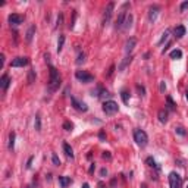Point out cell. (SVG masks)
Returning <instances> with one entry per match:
<instances>
[{"label": "cell", "instance_id": "34", "mask_svg": "<svg viewBox=\"0 0 188 188\" xmlns=\"http://www.w3.org/2000/svg\"><path fill=\"white\" fill-rule=\"evenodd\" d=\"M167 35H169V31H165V33H163V37L160 38V41H159L157 44H159V46H162V44H163V43H165L166 40H167Z\"/></svg>", "mask_w": 188, "mask_h": 188}, {"label": "cell", "instance_id": "51", "mask_svg": "<svg viewBox=\"0 0 188 188\" xmlns=\"http://www.w3.org/2000/svg\"><path fill=\"white\" fill-rule=\"evenodd\" d=\"M187 188H188V187H187Z\"/></svg>", "mask_w": 188, "mask_h": 188}, {"label": "cell", "instance_id": "43", "mask_svg": "<svg viewBox=\"0 0 188 188\" xmlns=\"http://www.w3.org/2000/svg\"><path fill=\"white\" fill-rule=\"evenodd\" d=\"M165 90H166V84L162 81V82H160V91H162V93H165Z\"/></svg>", "mask_w": 188, "mask_h": 188}, {"label": "cell", "instance_id": "6", "mask_svg": "<svg viewBox=\"0 0 188 188\" xmlns=\"http://www.w3.org/2000/svg\"><path fill=\"white\" fill-rule=\"evenodd\" d=\"M167 178H169V185H170V188H182V178L179 176L176 172H170Z\"/></svg>", "mask_w": 188, "mask_h": 188}, {"label": "cell", "instance_id": "23", "mask_svg": "<svg viewBox=\"0 0 188 188\" xmlns=\"http://www.w3.org/2000/svg\"><path fill=\"white\" fill-rule=\"evenodd\" d=\"M63 44H65V35H63V34H60V35H59V40H57V53H60V52H62Z\"/></svg>", "mask_w": 188, "mask_h": 188}, {"label": "cell", "instance_id": "39", "mask_svg": "<svg viewBox=\"0 0 188 188\" xmlns=\"http://www.w3.org/2000/svg\"><path fill=\"white\" fill-rule=\"evenodd\" d=\"M99 138L101 140V141H104V140H106V134H104V131H100V132H99Z\"/></svg>", "mask_w": 188, "mask_h": 188}, {"label": "cell", "instance_id": "8", "mask_svg": "<svg viewBox=\"0 0 188 188\" xmlns=\"http://www.w3.org/2000/svg\"><path fill=\"white\" fill-rule=\"evenodd\" d=\"M113 9H115V3L110 2V3L106 6L104 13H103V25H107V24H109V21H110V18H112V13H113Z\"/></svg>", "mask_w": 188, "mask_h": 188}, {"label": "cell", "instance_id": "13", "mask_svg": "<svg viewBox=\"0 0 188 188\" xmlns=\"http://www.w3.org/2000/svg\"><path fill=\"white\" fill-rule=\"evenodd\" d=\"M11 82H12V81H11V78H9V75H8V74H3V75H2V79H0V87L5 90V91L9 88Z\"/></svg>", "mask_w": 188, "mask_h": 188}, {"label": "cell", "instance_id": "14", "mask_svg": "<svg viewBox=\"0 0 188 188\" xmlns=\"http://www.w3.org/2000/svg\"><path fill=\"white\" fill-rule=\"evenodd\" d=\"M35 31H37V27H35V25H31V27L28 28V31H27V34H25V40H27L28 43L33 41L34 35H35Z\"/></svg>", "mask_w": 188, "mask_h": 188}, {"label": "cell", "instance_id": "19", "mask_svg": "<svg viewBox=\"0 0 188 188\" xmlns=\"http://www.w3.org/2000/svg\"><path fill=\"white\" fill-rule=\"evenodd\" d=\"M157 118H159V121L162 123H166L167 122V110L166 109H160L159 113H157Z\"/></svg>", "mask_w": 188, "mask_h": 188}, {"label": "cell", "instance_id": "48", "mask_svg": "<svg viewBox=\"0 0 188 188\" xmlns=\"http://www.w3.org/2000/svg\"><path fill=\"white\" fill-rule=\"evenodd\" d=\"M141 188H147V184H141Z\"/></svg>", "mask_w": 188, "mask_h": 188}, {"label": "cell", "instance_id": "2", "mask_svg": "<svg viewBox=\"0 0 188 188\" xmlns=\"http://www.w3.org/2000/svg\"><path fill=\"white\" fill-rule=\"evenodd\" d=\"M128 8H129V3H123L121 12L116 18V22H115V28L116 30H122L123 25H125V21H126V16H128Z\"/></svg>", "mask_w": 188, "mask_h": 188}, {"label": "cell", "instance_id": "21", "mask_svg": "<svg viewBox=\"0 0 188 188\" xmlns=\"http://www.w3.org/2000/svg\"><path fill=\"white\" fill-rule=\"evenodd\" d=\"M15 138H16V134L12 131V132L9 134V144H8V148H9L11 151L15 148Z\"/></svg>", "mask_w": 188, "mask_h": 188}, {"label": "cell", "instance_id": "41", "mask_svg": "<svg viewBox=\"0 0 188 188\" xmlns=\"http://www.w3.org/2000/svg\"><path fill=\"white\" fill-rule=\"evenodd\" d=\"M137 90L140 91V96H144V93H145V90H144V87H141V85H137Z\"/></svg>", "mask_w": 188, "mask_h": 188}, {"label": "cell", "instance_id": "47", "mask_svg": "<svg viewBox=\"0 0 188 188\" xmlns=\"http://www.w3.org/2000/svg\"><path fill=\"white\" fill-rule=\"evenodd\" d=\"M82 188H90V185L87 184V182H85V184H82Z\"/></svg>", "mask_w": 188, "mask_h": 188}, {"label": "cell", "instance_id": "7", "mask_svg": "<svg viewBox=\"0 0 188 188\" xmlns=\"http://www.w3.org/2000/svg\"><path fill=\"white\" fill-rule=\"evenodd\" d=\"M30 63V59L28 57H22V56H18L15 57L11 62V68H24Z\"/></svg>", "mask_w": 188, "mask_h": 188}, {"label": "cell", "instance_id": "45", "mask_svg": "<svg viewBox=\"0 0 188 188\" xmlns=\"http://www.w3.org/2000/svg\"><path fill=\"white\" fill-rule=\"evenodd\" d=\"M97 187H99V188H106V185H104V182H103V181H100Z\"/></svg>", "mask_w": 188, "mask_h": 188}, {"label": "cell", "instance_id": "29", "mask_svg": "<svg viewBox=\"0 0 188 188\" xmlns=\"http://www.w3.org/2000/svg\"><path fill=\"white\" fill-rule=\"evenodd\" d=\"M63 129H65V131H72V129H74V125H72V122H69V121H65V122H63Z\"/></svg>", "mask_w": 188, "mask_h": 188}, {"label": "cell", "instance_id": "15", "mask_svg": "<svg viewBox=\"0 0 188 188\" xmlns=\"http://www.w3.org/2000/svg\"><path fill=\"white\" fill-rule=\"evenodd\" d=\"M59 184H60V188H68L71 184H72V179L71 176H59Z\"/></svg>", "mask_w": 188, "mask_h": 188}, {"label": "cell", "instance_id": "4", "mask_svg": "<svg viewBox=\"0 0 188 188\" xmlns=\"http://www.w3.org/2000/svg\"><path fill=\"white\" fill-rule=\"evenodd\" d=\"M118 110H119V106H118L116 101H113V100H107V101L103 103V112H104L106 115H115Z\"/></svg>", "mask_w": 188, "mask_h": 188}, {"label": "cell", "instance_id": "30", "mask_svg": "<svg viewBox=\"0 0 188 188\" xmlns=\"http://www.w3.org/2000/svg\"><path fill=\"white\" fill-rule=\"evenodd\" d=\"M52 162H53V165L55 166H60V159L57 157L56 153H52Z\"/></svg>", "mask_w": 188, "mask_h": 188}, {"label": "cell", "instance_id": "22", "mask_svg": "<svg viewBox=\"0 0 188 188\" xmlns=\"http://www.w3.org/2000/svg\"><path fill=\"white\" fill-rule=\"evenodd\" d=\"M145 163H147V165L150 166V167H156L157 170L160 169V166H159V165H157V163H156V160H154V159H153V157H151V156H148V157L145 159Z\"/></svg>", "mask_w": 188, "mask_h": 188}, {"label": "cell", "instance_id": "9", "mask_svg": "<svg viewBox=\"0 0 188 188\" xmlns=\"http://www.w3.org/2000/svg\"><path fill=\"white\" fill-rule=\"evenodd\" d=\"M135 46H137V38H135V37H129V38L125 41V53L128 56H131L132 50L135 49Z\"/></svg>", "mask_w": 188, "mask_h": 188}, {"label": "cell", "instance_id": "26", "mask_svg": "<svg viewBox=\"0 0 188 188\" xmlns=\"http://www.w3.org/2000/svg\"><path fill=\"white\" fill-rule=\"evenodd\" d=\"M34 126L37 131H41V118H40V113L35 115V122H34Z\"/></svg>", "mask_w": 188, "mask_h": 188}, {"label": "cell", "instance_id": "50", "mask_svg": "<svg viewBox=\"0 0 188 188\" xmlns=\"http://www.w3.org/2000/svg\"><path fill=\"white\" fill-rule=\"evenodd\" d=\"M25 188H31V187H25Z\"/></svg>", "mask_w": 188, "mask_h": 188}, {"label": "cell", "instance_id": "35", "mask_svg": "<svg viewBox=\"0 0 188 188\" xmlns=\"http://www.w3.org/2000/svg\"><path fill=\"white\" fill-rule=\"evenodd\" d=\"M63 24V13H59V16H57V24H56V27H60Z\"/></svg>", "mask_w": 188, "mask_h": 188}, {"label": "cell", "instance_id": "33", "mask_svg": "<svg viewBox=\"0 0 188 188\" xmlns=\"http://www.w3.org/2000/svg\"><path fill=\"white\" fill-rule=\"evenodd\" d=\"M187 9H188V0H185V2L181 3V6H179V12H185Z\"/></svg>", "mask_w": 188, "mask_h": 188}, {"label": "cell", "instance_id": "40", "mask_svg": "<svg viewBox=\"0 0 188 188\" xmlns=\"http://www.w3.org/2000/svg\"><path fill=\"white\" fill-rule=\"evenodd\" d=\"M103 159H112V154L109 153V151H103Z\"/></svg>", "mask_w": 188, "mask_h": 188}, {"label": "cell", "instance_id": "37", "mask_svg": "<svg viewBox=\"0 0 188 188\" xmlns=\"http://www.w3.org/2000/svg\"><path fill=\"white\" fill-rule=\"evenodd\" d=\"M100 176H101V178L107 176V169H106V167H103V169L100 170Z\"/></svg>", "mask_w": 188, "mask_h": 188}, {"label": "cell", "instance_id": "28", "mask_svg": "<svg viewBox=\"0 0 188 188\" xmlns=\"http://www.w3.org/2000/svg\"><path fill=\"white\" fill-rule=\"evenodd\" d=\"M34 81H35V71L31 69V71L28 72V84H33Z\"/></svg>", "mask_w": 188, "mask_h": 188}, {"label": "cell", "instance_id": "11", "mask_svg": "<svg viewBox=\"0 0 188 188\" xmlns=\"http://www.w3.org/2000/svg\"><path fill=\"white\" fill-rule=\"evenodd\" d=\"M71 103H72L74 109H77V110H79V112H87L88 110V106H87L84 101H79V100L75 99V97H71Z\"/></svg>", "mask_w": 188, "mask_h": 188}, {"label": "cell", "instance_id": "20", "mask_svg": "<svg viewBox=\"0 0 188 188\" xmlns=\"http://www.w3.org/2000/svg\"><path fill=\"white\" fill-rule=\"evenodd\" d=\"M132 21H134V16L132 13H128V16H126V21H125V25H123V31H126V30H129L131 28V25H132Z\"/></svg>", "mask_w": 188, "mask_h": 188}, {"label": "cell", "instance_id": "38", "mask_svg": "<svg viewBox=\"0 0 188 188\" xmlns=\"http://www.w3.org/2000/svg\"><path fill=\"white\" fill-rule=\"evenodd\" d=\"M33 160H34V156H31L30 159H28V162H27V169H30L31 165H33Z\"/></svg>", "mask_w": 188, "mask_h": 188}, {"label": "cell", "instance_id": "49", "mask_svg": "<svg viewBox=\"0 0 188 188\" xmlns=\"http://www.w3.org/2000/svg\"><path fill=\"white\" fill-rule=\"evenodd\" d=\"M185 97H187V99H188V91H187V93H185Z\"/></svg>", "mask_w": 188, "mask_h": 188}, {"label": "cell", "instance_id": "1", "mask_svg": "<svg viewBox=\"0 0 188 188\" xmlns=\"http://www.w3.org/2000/svg\"><path fill=\"white\" fill-rule=\"evenodd\" d=\"M49 72H50V79H49V84H47V90H49V93H55L60 87L62 78H60L59 71L53 65H49Z\"/></svg>", "mask_w": 188, "mask_h": 188}, {"label": "cell", "instance_id": "24", "mask_svg": "<svg viewBox=\"0 0 188 188\" xmlns=\"http://www.w3.org/2000/svg\"><path fill=\"white\" fill-rule=\"evenodd\" d=\"M166 106H167V109H169V110H175V109H176V104L173 103V100H172L170 96H167V97H166Z\"/></svg>", "mask_w": 188, "mask_h": 188}, {"label": "cell", "instance_id": "5", "mask_svg": "<svg viewBox=\"0 0 188 188\" xmlns=\"http://www.w3.org/2000/svg\"><path fill=\"white\" fill-rule=\"evenodd\" d=\"M75 78H77L78 81L84 82V84H88V82H93V81H94V75H91L87 71H77V72H75Z\"/></svg>", "mask_w": 188, "mask_h": 188}, {"label": "cell", "instance_id": "12", "mask_svg": "<svg viewBox=\"0 0 188 188\" xmlns=\"http://www.w3.org/2000/svg\"><path fill=\"white\" fill-rule=\"evenodd\" d=\"M159 11H160V6H159V5L150 6V9H148V19H150V22H154L156 21V18H157V15H159Z\"/></svg>", "mask_w": 188, "mask_h": 188}, {"label": "cell", "instance_id": "36", "mask_svg": "<svg viewBox=\"0 0 188 188\" xmlns=\"http://www.w3.org/2000/svg\"><path fill=\"white\" fill-rule=\"evenodd\" d=\"M115 72V65H112L110 68H109V71H107V74H106V77H112V74Z\"/></svg>", "mask_w": 188, "mask_h": 188}, {"label": "cell", "instance_id": "31", "mask_svg": "<svg viewBox=\"0 0 188 188\" xmlns=\"http://www.w3.org/2000/svg\"><path fill=\"white\" fill-rule=\"evenodd\" d=\"M175 132H176L178 135H182V137H185V135H187V131H185L182 126H178V128H175Z\"/></svg>", "mask_w": 188, "mask_h": 188}, {"label": "cell", "instance_id": "3", "mask_svg": "<svg viewBox=\"0 0 188 188\" xmlns=\"http://www.w3.org/2000/svg\"><path fill=\"white\" fill-rule=\"evenodd\" d=\"M134 141L138 144L140 147H145L148 144V135H147L145 131L137 128V129H134Z\"/></svg>", "mask_w": 188, "mask_h": 188}, {"label": "cell", "instance_id": "10", "mask_svg": "<svg viewBox=\"0 0 188 188\" xmlns=\"http://www.w3.org/2000/svg\"><path fill=\"white\" fill-rule=\"evenodd\" d=\"M8 21H9L11 25H21V24L25 21V16H24V15H19V13H12V15H9Z\"/></svg>", "mask_w": 188, "mask_h": 188}, {"label": "cell", "instance_id": "46", "mask_svg": "<svg viewBox=\"0 0 188 188\" xmlns=\"http://www.w3.org/2000/svg\"><path fill=\"white\" fill-rule=\"evenodd\" d=\"M0 59H2V60H0V62H2V66H3V65H5V55H0Z\"/></svg>", "mask_w": 188, "mask_h": 188}, {"label": "cell", "instance_id": "25", "mask_svg": "<svg viewBox=\"0 0 188 188\" xmlns=\"http://www.w3.org/2000/svg\"><path fill=\"white\" fill-rule=\"evenodd\" d=\"M169 56H170V59H181L182 57V52L179 49H175V50H172L169 53Z\"/></svg>", "mask_w": 188, "mask_h": 188}, {"label": "cell", "instance_id": "44", "mask_svg": "<svg viewBox=\"0 0 188 188\" xmlns=\"http://www.w3.org/2000/svg\"><path fill=\"white\" fill-rule=\"evenodd\" d=\"M94 170H96V165H94V163H91V166H90V169H88V172H90V173H93Z\"/></svg>", "mask_w": 188, "mask_h": 188}, {"label": "cell", "instance_id": "18", "mask_svg": "<svg viewBox=\"0 0 188 188\" xmlns=\"http://www.w3.org/2000/svg\"><path fill=\"white\" fill-rule=\"evenodd\" d=\"M173 34H175L176 38H182V37L185 35V27H184V25H178V27H175Z\"/></svg>", "mask_w": 188, "mask_h": 188}, {"label": "cell", "instance_id": "16", "mask_svg": "<svg viewBox=\"0 0 188 188\" xmlns=\"http://www.w3.org/2000/svg\"><path fill=\"white\" fill-rule=\"evenodd\" d=\"M62 147H63V151H65V154H66L69 159H74V157H75V154H74V150H72V147H71V145H69L66 141H63Z\"/></svg>", "mask_w": 188, "mask_h": 188}, {"label": "cell", "instance_id": "17", "mask_svg": "<svg viewBox=\"0 0 188 188\" xmlns=\"http://www.w3.org/2000/svg\"><path fill=\"white\" fill-rule=\"evenodd\" d=\"M131 62H132V56H126V57H125V59H123V60L121 62L119 68H118V69H119V72H123V71L126 69V66H128V65H129Z\"/></svg>", "mask_w": 188, "mask_h": 188}, {"label": "cell", "instance_id": "32", "mask_svg": "<svg viewBox=\"0 0 188 188\" xmlns=\"http://www.w3.org/2000/svg\"><path fill=\"white\" fill-rule=\"evenodd\" d=\"M84 60H85V55L81 52L79 55H78V59H77V65H81V63H84Z\"/></svg>", "mask_w": 188, "mask_h": 188}, {"label": "cell", "instance_id": "27", "mask_svg": "<svg viewBox=\"0 0 188 188\" xmlns=\"http://www.w3.org/2000/svg\"><path fill=\"white\" fill-rule=\"evenodd\" d=\"M121 97H122V101H123L125 104H128V100H129V93H128L126 90H122V91H121Z\"/></svg>", "mask_w": 188, "mask_h": 188}, {"label": "cell", "instance_id": "42", "mask_svg": "<svg viewBox=\"0 0 188 188\" xmlns=\"http://www.w3.org/2000/svg\"><path fill=\"white\" fill-rule=\"evenodd\" d=\"M116 182H118L116 178H113V179L110 181V188H116Z\"/></svg>", "mask_w": 188, "mask_h": 188}]
</instances>
